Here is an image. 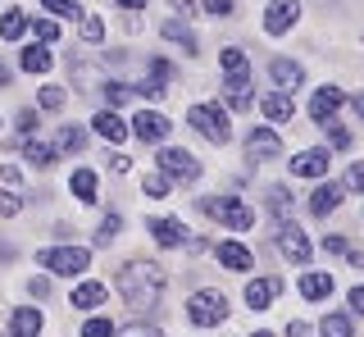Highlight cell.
<instances>
[{
	"label": "cell",
	"mask_w": 364,
	"mask_h": 337,
	"mask_svg": "<svg viewBox=\"0 0 364 337\" xmlns=\"http://www.w3.org/2000/svg\"><path fill=\"white\" fill-rule=\"evenodd\" d=\"M119 291L132 314H151L159 306V296H164V269L151 260H128L119 269Z\"/></svg>",
	"instance_id": "cell-1"
},
{
	"label": "cell",
	"mask_w": 364,
	"mask_h": 337,
	"mask_svg": "<svg viewBox=\"0 0 364 337\" xmlns=\"http://www.w3.org/2000/svg\"><path fill=\"white\" fill-rule=\"evenodd\" d=\"M37 264H41V269H50V274L73 278V274H87L91 251H87V246H50V251H41V255H37Z\"/></svg>",
	"instance_id": "cell-2"
},
{
	"label": "cell",
	"mask_w": 364,
	"mask_h": 337,
	"mask_svg": "<svg viewBox=\"0 0 364 337\" xmlns=\"http://www.w3.org/2000/svg\"><path fill=\"white\" fill-rule=\"evenodd\" d=\"M187 123L200 132L205 141H214V146H223L228 137H232V123H228V114L219 105H191L187 109Z\"/></svg>",
	"instance_id": "cell-3"
},
{
	"label": "cell",
	"mask_w": 364,
	"mask_h": 337,
	"mask_svg": "<svg viewBox=\"0 0 364 337\" xmlns=\"http://www.w3.org/2000/svg\"><path fill=\"white\" fill-rule=\"evenodd\" d=\"M200 210H205L210 219L228 223L232 232H246L250 223H255V215H250V210H246V205H242L237 196H205V200H200Z\"/></svg>",
	"instance_id": "cell-4"
},
{
	"label": "cell",
	"mask_w": 364,
	"mask_h": 337,
	"mask_svg": "<svg viewBox=\"0 0 364 337\" xmlns=\"http://www.w3.org/2000/svg\"><path fill=\"white\" fill-rule=\"evenodd\" d=\"M187 314H191V323H200V328H214V323L228 319V296L223 291H196Z\"/></svg>",
	"instance_id": "cell-5"
},
{
	"label": "cell",
	"mask_w": 364,
	"mask_h": 337,
	"mask_svg": "<svg viewBox=\"0 0 364 337\" xmlns=\"http://www.w3.org/2000/svg\"><path fill=\"white\" fill-rule=\"evenodd\" d=\"M159 173L178 178V183H196V178H200V164H196V155H191V151L164 146V151H159Z\"/></svg>",
	"instance_id": "cell-6"
},
{
	"label": "cell",
	"mask_w": 364,
	"mask_h": 337,
	"mask_svg": "<svg viewBox=\"0 0 364 337\" xmlns=\"http://www.w3.org/2000/svg\"><path fill=\"white\" fill-rule=\"evenodd\" d=\"M132 137H141V141H164L168 132H173V123H168L164 114H159V109H141V114L132 119Z\"/></svg>",
	"instance_id": "cell-7"
},
{
	"label": "cell",
	"mask_w": 364,
	"mask_h": 337,
	"mask_svg": "<svg viewBox=\"0 0 364 337\" xmlns=\"http://www.w3.org/2000/svg\"><path fill=\"white\" fill-rule=\"evenodd\" d=\"M328 164H333L328 146H310V151H301V155L291 160V178H323Z\"/></svg>",
	"instance_id": "cell-8"
},
{
	"label": "cell",
	"mask_w": 364,
	"mask_h": 337,
	"mask_svg": "<svg viewBox=\"0 0 364 337\" xmlns=\"http://www.w3.org/2000/svg\"><path fill=\"white\" fill-rule=\"evenodd\" d=\"M246 155H250V160H278V155H282V141H278V132H273V128H255V132H250V137H246Z\"/></svg>",
	"instance_id": "cell-9"
},
{
	"label": "cell",
	"mask_w": 364,
	"mask_h": 337,
	"mask_svg": "<svg viewBox=\"0 0 364 337\" xmlns=\"http://www.w3.org/2000/svg\"><path fill=\"white\" fill-rule=\"evenodd\" d=\"M296 14H301V5H296V0H273L269 14H264V32H269V37H282V32L296 23Z\"/></svg>",
	"instance_id": "cell-10"
},
{
	"label": "cell",
	"mask_w": 364,
	"mask_h": 337,
	"mask_svg": "<svg viewBox=\"0 0 364 337\" xmlns=\"http://www.w3.org/2000/svg\"><path fill=\"white\" fill-rule=\"evenodd\" d=\"M341 105H346L341 87H318V92H314V100H310V119H314V123H328V119H333Z\"/></svg>",
	"instance_id": "cell-11"
},
{
	"label": "cell",
	"mask_w": 364,
	"mask_h": 337,
	"mask_svg": "<svg viewBox=\"0 0 364 337\" xmlns=\"http://www.w3.org/2000/svg\"><path fill=\"white\" fill-rule=\"evenodd\" d=\"M278 246H282V255H287V260H296V264H305V260H310V242H305V232L296 228L291 219L282 223V232H278Z\"/></svg>",
	"instance_id": "cell-12"
},
{
	"label": "cell",
	"mask_w": 364,
	"mask_h": 337,
	"mask_svg": "<svg viewBox=\"0 0 364 337\" xmlns=\"http://www.w3.org/2000/svg\"><path fill=\"white\" fill-rule=\"evenodd\" d=\"M146 228H151V237L164 246V251H173V246L187 242V223H182V219H151Z\"/></svg>",
	"instance_id": "cell-13"
},
{
	"label": "cell",
	"mask_w": 364,
	"mask_h": 337,
	"mask_svg": "<svg viewBox=\"0 0 364 337\" xmlns=\"http://www.w3.org/2000/svg\"><path fill=\"white\" fill-rule=\"evenodd\" d=\"M214 255H219V264L232 269V274H246V269H255V255H250L242 242H219V251H214Z\"/></svg>",
	"instance_id": "cell-14"
},
{
	"label": "cell",
	"mask_w": 364,
	"mask_h": 337,
	"mask_svg": "<svg viewBox=\"0 0 364 337\" xmlns=\"http://www.w3.org/2000/svg\"><path fill=\"white\" fill-rule=\"evenodd\" d=\"M278 278H250V283H246V306L250 310H269V301L273 296H278Z\"/></svg>",
	"instance_id": "cell-15"
},
{
	"label": "cell",
	"mask_w": 364,
	"mask_h": 337,
	"mask_svg": "<svg viewBox=\"0 0 364 337\" xmlns=\"http://www.w3.org/2000/svg\"><path fill=\"white\" fill-rule=\"evenodd\" d=\"M337 205H341V187L337 183H323V187H314V192H310V215L323 219V215H333Z\"/></svg>",
	"instance_id": "cell-16"
},
{
	"label": "cell",
	"mask_w": 364,
	"mask_h": 337,
	"mask_svg": "<svg viewBox=\"0 0 364 337\" xmlns=\"http://www.w3.org/2000/svg\"><path fill=\"white\" fill-rule=\"evenodd\" d=\"M259 109H264V119H269V123H287V119L296 114L291 92H273V96H264V100H259Z\"/></svg>",
	"instance_id": "cell-17"
},
{
	"label": "cell",
	"mask_w": 364,
	"mask_h": 337,
	"mask_svg": "<svg viewBox=\"0 0 364 337\" xmlns=\"http://www.w3.org/2000/svg\"><path fill=\"white\" fill-rule=\"evenodd\" d=\"M269 73H273V82H278L282 92H296V87L305 82V69H301V64H291V60H273Z\"/></svg>",
	"instance_id": "cell-18"
},
{
	"label": "cell",
	"mask_w": 364,
	"mask_h": 337,
	"mask_svg": "<svg viewBox=\"0 0 364 337\" xmlns=\"http://www.w3.org/2000/svg\"><path fill=\"white\" fill-rule=\"evenodd\" d=\"M37 333H41V310H32V306L14 310V319H9V337H37Z\"/></svg>",
	"instance_id": "cell-19"
},
{
	"label": "cell",
	"mask_w": 364,
	"mask_h": 337,
	"mask_svg": "<svg viewBox=\"0 0 364 337\" xmlns=\"http://www.w3.org/2000/svg\"><path fill=\"white\" fill-rule=\"evenodd\" d=\"M91 123H96V137H105V141H123V137H128V123L114 114V109H100Z\"/></svg>",
	"instance_id": "cell-20"
},
{
	"label": "cell",
	"mask_w": 364,
	"mask_h": 337,
	"mask_svg": "<svg viewBox=\"0 0 364 337\" xmlns=\"http://www.w3.org/2000/svg\"><path fill=\"white\" fill-rule=\"evenodd\" d=\"M228 100H232V109H250V100H255V96H250V77L246 73H228Z\"/></svg>",
	"instance_id": "cell-21"
},
{
	"label": "cell",
	"mask_w": 364,
	"mask_h": 337,
	"mask_svg": "<svg viewBox=\"0 0 364 337\" xmlns=\"http://www.w3.org/2000/svg\"><path fill=\"white\" fill-rule=\"evenodd\" d=\"M301 296L305 301H328V296H333V278H328V274H305L301 278Z\"/></svg>",
	"instance_id": "cell-22"
},
{
	"label": "cell",
	"mask_w": 364,
	"mask_h": 337,
	"mask_svg": "<svg viewBox=\"0 0 364 337\" xmlns=\"http://www.w3.org/2000/svg\"><path fill=\"white\" fill-rule=\"evenodd\" d=\"M100 301H105V283H82L73 291V301H68V306L73 310H96Z\"/></svg>",
	"instance_id": "cell-23"
},
{
	"label": "cell",
	"mask_w": 364,
	"mask_h": 337,
	"mask_svg": "<svg viewBox=\"0 0 364 337\" xmlns=\"http://www.w3.org/2000/svg\"><path fill=\"white\" fill-rule=\"evenodd\" d=\"M23 32H28V14H23V9H5V18H0V37L18 41Z\"/></svg>",
	"instance_id": "cell-24"
},
{
	"label": "cell",
	"mask_w": 364,
	"mask_h": 337,
	"mask_svg": "<svg viewBox=\"0 0 364 337\" xmlns=\"http://www.w3.org/2000/svg\"><path fill=\"white\" fill-rule=\"evenodd\" d=\"M68 187H73V196L82 200V205H91V200H96V173H91V168H77Z\"/></svg>",
	"instance_id": "cell-25"
},
{
	"label": "cell",
	"mask_w": 364,
	"mask_h": 337,
	"mask_svg": "<svg viewBox=\"0 0 364 337\" xmlns=\"http://www.w3.org/2000/svg\"><path fill=\"white\" fill-rule=\"evenodd\" d=\"M55 155H60V151H55V146H46V141H28V146H23V160H32L37 168H50Z\"/></svg>",
	"instance_id": "cell-26"
},
{
	"label": "cell",
	"mask_w": 364,
	"mask_h": 337,
	"mask_svg": "<svg viewBox=\"0 0 364 337\" xmlns=\"http://www.w3.org/2000/svg\"><path fill=\"white\" fill-rule=\"evenodd\" d=\"M318 337H355V333H350V319H346V314H323Z\"/></svg>",
	"instance_id": "cell-27"
},
{
	"label": "cell",
	"mask_w": 364,
	"mask_h": 337,
	"mask_svg": "<svg viewBox=\"0 0 364 337\" xmlns=\"http://www.w3.org/2000/svg\"><path fill=\"white\" fill-rule=\"evenodd\" d=\"M269 210H273V219H278V223H287V215H291L287 187H269Z\"/></svg>",
	"instance_id": "cell-28"
},
{
	"label": "cell",
	"mask_w": 364,
	"mask_h": 337,
	"mask_svg": "<svg viewBox=\"0 0 364 337\" xmlns=\"http://www.w3.org/2000/svg\"><path fill=\"white\" fill-rule=\"evenodd\" d=\"M23 69H28V73H46V69H50V50H41V46L23 50Z\"/></svg>",
	"instance_id": "cell-29"
},
{
	"label": "cell",
	"mask_w": 364,
	"mask_h": 337,
	"mask_svg": "<svg viewBox=\"0 0 364 337\" xmlns=\"http://www.w3.org/2000/svg\"><path fill=\"white\" fill-rule=\"evenodd\" d=\"M82 146H87V132L73 128V123H64L60 128V151H82Z\"/></svg>",
	"instance_id": "cell-30"
},
{
	"label": "cell",
	"mask_w": 364,
	"mask_h": 337,
	"mask_svg": "<svg viewBox=\"0 0 364 337\" xmlns=\"http://www.w3.org/2000/svg\"><path fill=\"white\" fill-rule=\"evenodd\" d=\"M219 64H223V73H246V50L242 46H228L219 55Z\"/></svg>",
	"instance_id": "cell-31"
},
{
	"label": "cell",
	"mask_w": 364,
	"mask_h": 337,
	"mask_svg": "<svg viewBox=\"0 0 364 337\" xmlns=\"http://www.w3.org/2000/svg\"><path fill=\"white\" fill-rule=\"evenodd\" d=\"M164 37H168V41H182V50H196V37H191V32L178 23V18H168V23H164Z\"/></svg>",
	"instance_id": "cell-32"
},
{
	"label": "cell",
	"mask_w": 364,
	"mask_h": 337,
	"mask_svg": "<svg viewBox=\"0 0 364 337\" xmlns=\"http://www.w3.org/2000/svg\"><path fill=\"white\" fill-rule=\"evenodd\" d=\"M41 5L50 9V14H64V18H82V14H87L77 0H41Z\"/></svg>",
	"instance_id": "cell-33"
},
{
	"label": "cell",
	"mask_w": 364,
	"mask_h": 337,
	"mask_svg": "<svg viewBox=\"0 0 364 337\" xmlns=\"http://www.w3.org/2000/svg\"><path fill=\"white\" fill-rule=\"evenodd\" d=\"M119 228H123V219L119 215H105V219H100V232H96V246H109L114 237H119Z\"/></svg>",
	"instance_id": "cell-34"
},
{
	"label": "cell",
	"mask_w": 364,
	"mask_h": 337,
	"mask_svg": "<svg viewBox=\"0 0 364 337\" xmlns=\"http://www.w3.org/2000/svg\"><path fill=\"white\" fill-rule=\"evenodd\" d=\"M64 87H41V109H50V114H55V109H64Z\"/></svg>",
	"instance_id": "cell-35"
},
{
	"label": "cell",
	"mask_w": 364,
	"mask_h": 337,
	"mask_svg": "<svg viewBox=\"0 0 364 337\" xmlns=\"http://www.w3.org/2000/svg\"><path fill=\"white\" fill-rule=\"evenodd\" d=\"M141 187H146V196H155V200H159V196L168 192V173H146V183H141Z\"/></svg>",
	"instance_id": "cell-36"
},
{
	"label": "cell",
	"mask_w": 364,
	"mask_h": 337,
	"mask_svg": "<svg viewBox=\"0 0 364 337\" xmlns=\"http://www.w3.org/2000/svg\"><path fill=\"white\" fill-rule=\"evenodd\" d=\"M82 337H114V323L109 319H87L82 323Z\"/></svg>",
	"instance_id": "cell-37"
},
{
	"label": "cell",
	"mask_w": 364,
	"mask_h": 337,
	"mask_svg": "<svg viewBox=\"0 0 364 337\" xmlns=\"http://www.w3.org/2000/svg\"><path fill=\"white\" fill-rule=\"evenodd\" d=\"M100 92H105L109 109H114V105H123V100H128V87H123V82H100Z\"/></svg>",
	"instance_id": "cell-38"
},
{
	"label": "cell",
	"mask_w": 364,
	"mask_h": 337,
	"mask_svg": "<svg viewBox=\"0 0 364 337\" xmlns=\"http://www.w3.org/2000/svg\"><path fill=\"white\" fill-rule=\"evenodd\" d=\"M82 37L87 41H100V37H105V23H100L96 14H82Z\"/></svg>",
	"instance_id": "cell-39"
},
{
	"label": "cell",
	"mask_w": 364,
	"mask_h": 337,
	"mask_svg": "<svg viewBox=\"0 0 364 337\" xmlns=\"http://www.w3.org/2000/svg\"><path fill=\"white\" fill-rule=\"evenodd\" d=\"M200 5H205V14H214V18L232 14V0H200Z\"/></svg>",
	"instance_id": "cell-40"
},
{
	"label": "cell",
	"mask_w": 364,
	"mask_h": 337,
	"mask_svg": "<svg viewBox=\"0 0 364 337\" xmlns=\"http://www.w3.org/2000/svg\"><path fill=\"white\" fill-rule=\"evenodd\" d=\"M151 77L168 87V77H173V64H168V60H151Z\"/></svg>",
	"instance_id": "cell-41"
},
{
	"label": "cell",
	"mask_w": 364,
	"mask_h": 337,
	"mask_svg": "<svg viewBox=\"0 0 364 337\" xmlns=\"http://www.w3.org/2000/svg\"><path fill=\"white\" fill-rule=\"evenodd\" d=\"M37 41H60V28L50 18H37Z\"/></svg>",
	"instance_id": "cell-42"
},
{
	"label": "cell",
	"mask_w": 364,
	"mask_h": 337,
	"mask_svg": "<svg viewBox=\"0 0 364 337\" xmlns=\"http://www.w3.org/2000/svg\"><path fill=\"white\" fill-rule=\"evenodd\" d=\"M18 210H23V200H18V196H0V219H14Z\"/></svg>",
	"instance_id": "cell-43"
},
{
	"label": "cell",
	"mask_w": 364,
	"mask_h": 337,
	"mask_svg": "<svg viewBox=\"0 0 364 337\" xmlns=\"http://www.w3.org/2000/svg\"><path fill=\"white\" fill-rule=\"evenodd\" d=\"M323 128H328V137H333L337 151H346V146H350V132L346 128H333V123H323Z\"/></svg>",
	"instance_id": "cell-44"
},
{
	"label": "cell",
	"mask_w": 364,
	"mask_h": 337,
	"mask_svg": "<svg viewBox=\"0 0 364 337\" xmlns=\"http://www.w3.org/2000/svg\"><path fill=\"white\" fill-rule=\"evenodd\" d=\"M346 187H350V192H364V164H350V173H346Z\"/></svg>",
	"instance_id": "cell-45"
},
{
	"label": "cell",
	"mask_w": 364,
	"mask_h": 337,
	"mask_svg": "<svg viewBox=\"0 0 364 337\" xmlns=\"http://www.w3.org/2000/svg\"><path fill=\"white\" fill-rule=\"evenodd\" d=\"M28 291H32V296H50V283H46V278H32V283H28Z\"/></svg>",
	"instance_id": "cell-46"
},
{
	"label": "cell",
	"mask_w": 364,
	"mask_h": 337,
	"mask_svg": "<svg viewBox=\"0 0 364 337\" xmlns=\"http://www.w3.org/2000/svg\"><path fill=\"white\" fill-rule=\"evenodd\" d=\"M123 337H164V333H159V328H141V323H132V328L123 333Z\"/></svg>",
	"instance_id": "cell-47"
},
{
	"label": "cell",
	"mask_w": 364,
	"mask_h": 337,
	"mask_svg": "<svg viewBox=\"0 0 364 337\" xmlns=\"http://www.w3.org/2000/svg\"><path fill=\"white\" fill-rule=\"evenodd\" d=\"M323 251L328 255H341V251H346V242H341V237H323Z\"/></svg>",
	"instance_id": "cell-48"
},
{
	"label": "cell",
	"mask_w": 364,
	"mask_h": 337,
	"mask_svg": "<svg viewBox=\"0 0 364 337\" xmlns=\"http://www.w3.org/2000/svg\"><path fill=\"white\" fill-rule=\"evenodd\" d=\"M350 310L364 314V287H350Z\"/></svg>",
	"instance_id": "cell-49"
},
{
	"label": "cell",
	"mask_w": 364,
	"mask_h": 337,
	"mask_svg": "<svg viewBox=\"0 0 364 337\" xmlns=\"http://www.w3.org/2000/svg\"><path fill=\"white\" fill-rule=\"evenodd\" d=\"M18 128L32 132V128H37V114H32V109H23V114H18Z\"/></svg>",
	"instance_id": "cell-50"
},
{
	"label": "cell",
	"mask_w": 364,
	"mask_h": 337,
	"mask_svg": "<svg viewBox=\"0 0 364 337\" xmlns=\"http://www.w3.org/2000/svg\"><path fill=\"white\" fill-rule=\"evenodd\" d=\"M0 183H5V187H18V168H0Z\"/></svg>",
	"instance_id": "cell-51"
},
{
	"label": "cell",
	"mask_w": 364,
	"mask_h": 337,
	"mask_svg": "<svg viewBox=\"0 0 364 337\" xmlns=\"http://www.w3.org/2000/svg\"><path fill=\"white\" fill-rule=\"evenodd\" d=\"M287 337H310V328H305V323L296 319V323H287Z\"/></svg>",
	"instance_id": "cell-52"
},
{
	"label": "cell",
	"mask_w": 364,
	"mask_h": 337,
	"mask_svg": "<svg viewBox=\"0 0 364 337\" xmlns=\"http://www.w3.org/2000/svg\"><path fill=\"white\" fill-rule=\"evenodd\" d=\"M168 5H173L182 18H191V0H168Z\"/></svg>",
	"instance_id": "cell-53"
},
{
	"label": "cell",
	"mask_w": 364,
	"mask_h": 337,
	"mask_svg": "<svg viewBox=\"0 0 364 337\" xmlns=\"http://www.w3.org/2000/svg\"><path fill=\"white\" fill-rule=\"evenodd\" d=\"M350 255V264H355V269H364V251H346Z\"/></svg>",
	"instance_id": "cell-54"
},
{
	"label": "cell",
	"mask_w": 364,
	"mask_h": 337,
	"mask_svg": "<svg viewBox=\"0 0 364 337\" xmlns=\"http://www.w3.org/2000/svg\"><path fill=\"white\" fill-rule=\"evenodd\" d=\"M123 9H146V0H119Z\"/></svg>",
	"instance_id": "cell-55"
},
{
	"label": "cell",
	"mask_w": 364,
	"mask_h": 337,
	"mask_svg": "<svg viewBox=\"0 0 364 337\" xmlns=\"http://www.w3.org/2000/svg\"><path fill=\"white\" fill-rule=\"evenodd\" d=\"M350 105H355V114H360V119H364V92H360V96H355V100H350Z\"/></svg>",
	"instance_id": "cell-56"
},
{
	"label": "cell",
	"mask_w": 364,
	"mask_h": 337,
	"mask_svg": "<svg viewBox=\"0 0 364 337\" xmlns=\"http://www.w3.org/2000/svg\"><path fill=\"white\" fill-rule=\"evenodd\" d=\"M9 77H14V73H9V64H0V87H5Z\"/></svg>",
	"instance_id": "cell-57"
},
{
	"label": "cell",
	"mask_w": 364,
	"mask_h": 337,
	"mask_svg": "<svg viewBox=\"0 0 364 337\" xmlns=\"http://www.w3.org/2000/svg\"><path fill=\"white\" fill-rule=\"evenodd\" d=\"M255 337H273V333H255Z\"/></svg>",
	"instance_id": "cell-58"
}]
</instances>
